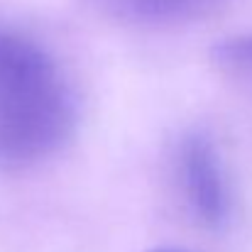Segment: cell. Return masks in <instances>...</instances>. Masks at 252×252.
Segmentation results:
<instances>
[{"instance_id":"1","label":"cell","mask_w":252,"mask_h":252,"mask_svg":"<svg viewBox=\"0 0 252 252\" xmlns=\"http://www.w3.org/2000/svg\"><path fill=\"white\" fill-rule=\"evenodd\" d=\"M76 105L54 57L22 32L0 27V169H30L71 137Z\"/></svg>"},{"instance_id":"5","label":"cell","mask_w":252,"mask_h":252,"mask_svg":"<svg viewBox=\"0 0 252 252\" xmlns=\"http://www.w3.org/2000/svg\"><path fill=\"white\" fill-rule=\"evenodd\" d=\"M150 252H189V250H181V248H155Z\"/></svg>"},{"instance_id":"4","label":"cell","mask_w":252,"mask_h":252,"mask_svg":"<svg viewBox=\"0 0 252 252\" xmlns=\"http://www.w3.org/2000/svg\"><path fill=\"white\" fill-rule=\"evenodd\" d=\"M211 64L228 81L252 91V32L228 37L211 49Z\"/></svg>"},{"instance_id":"3","label":"cell","mask_w":252,"mask_h":252,"mask_svg":"<svg viewBox=\"0 0 252 252\" xmlns=\"http://www.w3.org/2000/svg\"><path fill=\"white\" fill-rule=\"evenodd\" d=\"M223 2L225 0H88L103 17L142 27L196 22L213 15Z\"/></svg>"},{"instance_id":"2","label":"cell","mask_w":252,"mask_h":252,"mask_svg":"<svg viewBox=\"0 0 252 252\" xmlns=\"http://www.w3.org/2000/svg\"><path fill=\"white\" fill-rule=\"evenodd\" d=\"M174 176L189 216L208 230H223L233 216V186L216 140L201 130L186 132L174 155Z\"/></svg>"}]
</instances>
